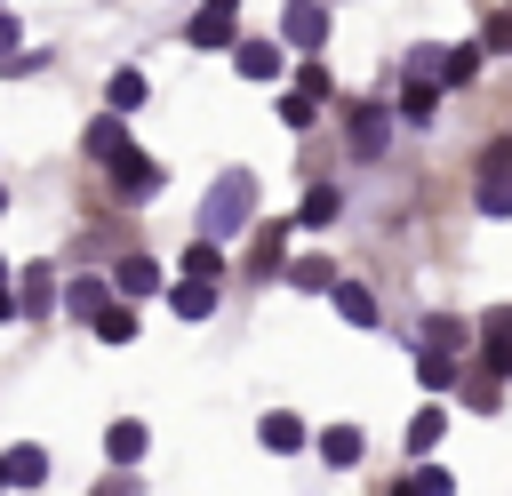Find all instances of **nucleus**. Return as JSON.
<instances>
[{
    "mask_svg": "<svg viewBox=\"0 0 512 496\" xmlns=\"http://www.w3.org/2000/svg\"><path fill=\"white\" fill-rule=\"evenodd\" d=\"M88 152L104 160V168H120L136 144H128V128H120V112H104V120H88Z\"/></svg>",
    "mask_w": 512,
    "mask_h": 496,
    "instance_id": "obj_4",
    "label": "nucleus"
},
{
    "mask_svg": "<svg viewBox=\"0 0 512 496\" xmlns=\"http://www.w3.org/2000/svg\"><path fill=\"white\" fill-rule=\"evenodd\" d=\"M112 176H120V184H128V192H152V184H160V168H152V160H144V152H128V160H120V168H112Z\"/></svg>",
    "mask_w": 512,
    "mask_h": 496,
    "instance_id": "obj_28",
    "label": "nucleus"
},
{
    "mask_svg": "<svg viewBox=\"0 0 512 496\" xmlns=\"http://www.w3.org/2000/svg\"><path fill=\"white\" fill-rule=\"evenodd\" d=\"M232 64H240V80H280V48L272 40H240Z\"/></svg>",
    "mask_w": 512,
    "mask_h": 496,
    "instance_id": "obj_10",
    "label": "nucleus"
},
{
    "mask_svg": "<svg viewBox=\"0 0 512 496\" xmlns=\"http://www.w3.org/2000/svg\"><path fill=\"white\" fill-rule=\"evenodd\" d=\"M248 216H256V176L248 168H224L216 184H208V200H200V240H240L248 232Z\"/></svg>",
    "mask_w": 512,
    "mask_h": 496,
    "instance_id": "obj_1",
    "label": "nucleus"
},
{
    "mask_svg": "<svg viewBox=\"0 0 512 496\" xmlns=\"http://www.w3.org/2000/svg\"><path fill=\"white\" fill-rule=\"evenodd\" d=\"M168 312H176V320H208V312H216V280H176V288H168Z\"/></svg>",
    "mask_w": 512,
    "mask_h": 496,
    "instance_id": "obj_8",
    "label": "nucleus"
},
{
    "mask_svg": "<svg viewBox=\"0 0 512 496\" xmlns=\"http://www.w3.org/2000/svg\"><path fill=\"white\" fill-rule=\"evenodd\" d=\"M0 480H8V488H40V480H48V448H32V440L8 448V456H0Z\"/></svg>",
    "mask_w": 512,
    "mask_h": 496,
    "instance_id": "obj_6",
    "label": "nucleus"
},
{
    "mask_svg": "<svg viewBox=\"0 0 512 496\" xmlns=\"http://www.w3.org/2000/svg\"><path fill=\"white\" fill-rule=\"evenodd\" d=\"M144 96H152V80H144V72H136V64H128V72H112V80H104V112H120V120H128V112H136V104H144Z\"/></svg>",
    "mask_w": 512,
    "mask_h": 496,
    "instance_id": "obj_7",
    "label": "nucleus"
},
{
    "mask_svg": "<svg viewBox=\"0 0 512 496\" xmlns=\"http://www.w3.org/2000/svg\"><path fill=\"white\" fill-rule=\"evenodd\" d=\"M96 336H104V344H128V336H136V312H128V304H112V312L96 320Z\"/></svg>",
    "mask_w": 512,
    "mask_h": 496,
    "instance_id": "obj_30",
    "label": "nucleus"
},
{
    "mask_svg": "<svg viewBox=\"0 0 512 496\" xmlns=\"http://www.w3.org/2000/svg\"><path fill=\"white\" fill-rule=\"evenodd\" d=\"M184 40H192V48H240V32H232V16H216V8H200V16L184 24Z\"/></svg>",
    "mask_w": 512,
    "mask_h": 496,
    "instance_id": "obj_9",
    "label": "nucleus"
},
{
    "mask_svg": "<svg viewBox=\"0 0 512 496\" xmlns=\"http://www.w3.org/2000/svg\"><path fill=\"white\" fill-rule=\"evenodd\" d=\"M16 296H24V312H48V304H56V280H48V264H24V288H16Z\"/></svg>",
    "mask_w": 512,
    "mask_h": 496,
    "instance_id": "obj_23",
    "label": "nucleus"
},
{
    "mask_svg": "<svg viewBox=\"0 0 512 496\" xmlns=\"http://www.w3.org/2000/svg\"><path fill=\"white\" fill-rule=\"evenodd\" d=\"M440 432H448V408H416V416H408V456H424Z\"/></svg>",
    "mask_w": 512,
    "mask_h": 496,
    "instance_id": "obj_21",
    "label": "nucleus"
},
{
    "mask_svg": "<svg viewBox=\"0 0 512 496\" xmlns=\"http://www.w3.org/2000/svg\"><path fill=\"white\" fill-rule=\"evenodd\" d=\"M112 288H120V296H152V288H160V264H152V256H128V264H112Z\"/></svg>",
    "mask_w": 512,
    "mask_h": 496,
    "instance_id": "obj_16",
    "label": "nucleus"
},
{
    "mask_svg": "<svg viewBox=\"0 0 512 496\" xmlns=\"http://www.w3.org/2000/svg\"><path fill=\"white\" fill-rule=\"evenodd\" d=\"M384 136H392V120H384L376 104H360V112H352V152H360V160H376V152H384Z\"/></svg>",
    "mask_w": 512,
    "mask_h": 496,
    "instance_id": "obj_12",
    "label": "nucleus"
},
{
    "mask_svg": "<svg viewBox=\"0 0 512 496\" xmlns=\"http://www.w3.org/2000/svg\"><path fill=\"white\" fill-rule=\"evenodd\" d=\"M64 312H72V320H88V328H96V320H104V312H112V280H72V288H64Z\"/></svg>",
    "mask_w": 512,
    "mask_h": 496,
    "instance_id": "obj_5",
    "label": "nucleus"
},
{
    "mask_svg": "<svg viewBox=\"0 0 512 496\" xmlns=\"http://www.w3.org/2000/svg\"><path fill=\"white\" fill-rule=\"evenodd\" d=\"M280 40L312 56V48L328 40V8H320V0H288V8H280Z\"/></svg>",
    "mask_w": 512,
    "mask_h": 496,
    "instance_id": "obj_3",
    "label": "nucleus"
},
{
    "mask_svg": "<svg viewBox=\"0 0 512 496\" xmlns=\"http://www.w3.org/2000/svg\"><path fill=\"white\" fill-rule=\"evenodd\" d=\"M424 344H432V352H456V344H464V328H456L448 312H432V320H424Z\"/></svg>",
    "mask_w": 512,
    "mask_h": 496,
    "instance_id": "obj_31",
    "label": "nucleus"
},
{
    "mask_svg": "<svg viewBox=\"0 0 512 496\" xmlns=\"http://www.w3.org/2000/svg\"><path fill=\"white\" fill-rule=\"evenodd\" d=\"M288 280H296L304 296H336V264H328V256H296V264H288Z\"/></svg>",
    "mask_w": 512,
    "mask_h": 496,
    "instance_id": "obj_15",
    "label": "nucleus"
},
{
    "mask_svg": "<svg viewBox=\"0 0 512 496\" xmlns=\"http://www.w3.org/2000/svg\"><path fill=\"white\" fill-rule=\"evenodd\" d=\"M328 88H336V80H328V64H320V56H304V64H296V96H312V104H320Z\"/></svg>",
    "mask_w": 512,
    "mask_h": 496,
    "instance_id": "obj_27",
    "label": "nucleus"
},
{
    "mask_svg": "<svg viewBox=\"0 0 512 496\" xmlns=\"http://www.w3.org/2000/svg\"><path fill=\"white\" fill-rule=\"evenodd\" d=\"M312 448H320V464H360V448H368V440H360V424H328Z\"/></svg>",
    "mask_w": 512,
    "mask_h": 496,
    "instance_id": "obj_14",
    "label": "nucleus"
},
{
    "mask_svg": "<svg viewBox=\"0 0 512 496\" xmlns=\"http://www.w3.org/2000/svg\"><path fill=\"white\" fill-rule=\"evenodd\" d=\"M472 200H480V216H512V144H496L488 160H480V184H472Z\"/></svg>",
    "mask_w": 512,
    "mask_h": 496,
    "instance_id": "obj_2",
    "label": "nucleus"
},
{
    "mask_svg": "<svg viewBox=\"0 0 512 496\" xmlns=\"http://www.w3.org/2000/svg\"><path fill=\"white\" fill-rule=\"evenodd\" d=\"M256 440H264V448H272V456H296V448H304V424H296V416H288V408H272V416H264V424H256Z\"/></svg>",
    "mask_w": 512,
    "mask_h": 496,
    "instance_id": "obj_13",
    "label": "nucleus"
},
{
    "mask_svg": "<svg viewBox=\"0 0 512 496\" xmlns=\"http://www.w3.org/2000/svg\"><path fill=\"white\" fill-rule=\"evenodd\" d=\"M336 208H344V192H336V184H312V192H304V208H296V224H312V232H320V224H336Z\"/></svg>",
    "mask_w": 512,
    "mask_h": 496,
    "instance_id": "obj_19",
    "label": "nucleus"
},
{
    "mask_svg": "<svg viewBox=\"0 0 512 496\" xmlns=\"http://www.w3.org/2000/svg\"><path fill=\"white\" fill-rule=\"evenodd\" d=\"M104 448H112V464H136V456H144V448H152V432H144V424H136V416H120V424H112V432H104Z\"/></svg>",
    "mask_w": 512,
    "mask_h": 496,
    "instance_id": "obj_18",
    "label": "nucleus"
},
{
    "mask_svg": "<svg viewBox=\"0 0 512 496\" xmlns=\"http://www.w3.org/2000/svg\"><path fill=\"white\" fill-rule=\"evenodd\" d=\"M432 104H440V80H432V72H408V88H400V120H416V128H424V120H432Z\"/></svg>",
    "mask_w": 512,
    "mask_h": 496,
    "instance_id": "obj_11",
    "label": "nucleus"
},
{
    "mask_svg": "<svg viewBox=\"0 0 512 496\" xmlns=\"http://www.w3.org/2000/svg\"><path fill=\"white\" fill-rule=\"evenodd\" d=\"M472 72H480V40H456V48L440 56V80H448V88H464Z\"/></svg>",
    "mask_w": 512,
    "mask_h": 496,
    "instance_id": "obj_20",
    "label": "nucleus"
},
{
    "mask_svg": "<svg viewBox=\"0 0 512 496\" xmlns=\"http://www.w3.org/2000/svg\"><path fill=\"white\" fill-rule=\"evenodd\" d=\"M416 376H424L432 392H448V384H456V360H448V352H432V344H416Z\"/></svg>",
    "mask_w": 512,
    "mask_h": 496,
    "instance_id": "obj_24",
    "label": "nucleus"
},
{
    "mask_svg": "<svg viewBox=\"0 0 512 496\" xmlns=\"http://www.w3.org/2000/svg\"><path fill=\"white\" fill-rule=\"evenodd\" d=\"M488 48H512V8H496V16H488Z\"/></svg>",
    "mask_w": 512,
    "mask_h": 496,
    "instance_id": "obj_32",
    "label": "nucleus"
},
{
    "mask_svg": "<svg viewBox=\"0 0 512 496\" xmlns=\"http://www.w3.org/2000/svg\"><path fill=\"white\" fill-rule=\"evenodd\" d=\"M328 304H336V312H344L352 328H376V296H368L360 280H336V296H328Z\"/></svg>",
    "mask_w": 512,
    "mask_h": 496,
    "instance_id": "obj_17",
    "label": "nucleus"
},
{
    "mask_svg": "<svg viewBox=\"0 0 512 496\" xmlns=\"http://www.w3.org/2000/svg\"><path fill=\"white\" fill-rule=\"evenodd\" d=\"M280 248H288V224H264L256 232V272H280Z\"/></svg>",
    "mask_w": 512,
    "mask_h": 496,
    "instance_id": "obj_29",
    "label": "nucleus"
},
{
    "mask_svg": "<svg viewBox=\"0 0 512 496\" xmlns=\"http://www.w3.org/2000/svg\"><path fill=\"white\" fill-rule=\"evenodd\" d=\"M400 496H456V480H448V472H440V464H416V472H408V488H400Z\"/></svg>",
    "mask_w": 512,
    "mask_h": 496,
    "instance_id": "obj_25",
    "label": "nucleus"
},
{
    "mask_svg": "<svg viewBox=\"0 0 512 496\" xmlns=\"http://www.w3.org/2000/svg\"><path fill=\"white\" fill-rule=\"evenodd\" d=\"M16 312H24V296H16L8 280H0V320H16Z\"/></svg>",
    "mask_w": 512,
    "mask_h": 496,
    "instance_id": "obj_33",
    "label": "nucleus"
},
{
    "mask_svg": "<svg viewBox=\"0 0 512 496\" xmlns=\"http://www.w3.org/2000/svg\"><path fill=\"white\" fill-rule=\"evenodd\" d=\"M0 216H8V184H0Z\"/></svg>",
    "mask_w": 512,
    "mask_h": 496,
    "instance_id": "obj_35",
    "label": "nucleus"
},
{
    "mask_svg": "<svg viewBox=\"0 0 512 496\" xmlns=\"http://www.w3.org/2000/svg\"><path fill=\"white\" fill-rule=\"evenodd\" d=\"M208 8H216V16H232V8H240V0H208Z\"/></svg>",
    "mask_w": 512,
    "mask_h": 496,
    "instance_id": "obj_34",
    "label": "nucleus"
},
{
    "mask_svg": "<svg viewBox=\"0 0 512 496\" xmlns=\"http://www.w3.org/2000/svg\"><path fill=\"white\" fill-rule=\"evenodd\" d=\"M488 360H496V368L512 360V304H496V312H488Z\"/></svg>",
    "mask_w": 512,
    "mask_h": 496,
    "instance_id": "obj_26",
    "label": "nucleus"
},
{
    "mask_svg": "<svg viewBox=\"0 0 512 496\" xmlns=\"http://www.w3.org/2000/svg\"><path fill=\"white\" fill-rule=\"evenodd\" d=\"M216 272H224V248L216 240H192L184 248V280H216Z\"/></svg>",
    "mask_w": 512,
    "mask_h": 496,
    "instance_id": "obj_22",
    "label": "nucleus"
}]
</instances>
